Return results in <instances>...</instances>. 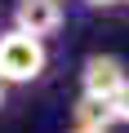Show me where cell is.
Instances as JSON below:
<instances>
[{
    "instance_id": "cell-3",
    "label": "cell",
    "mask_w": 129,
    "mask_h": 133,
    "mask_svg": "<svg viewBox=\"0 0 129 133\" xmlns=\"http://www.w3.org/2000/svg\"><path fill=\"white\" fill-rule=\"evenodd\" d=\"M125 80H129V76H125V62L111 58V53H94V58L85 62V76H80L85 98H94V102H111Z\"/></svg>"
},
{
    "instance_id": "cell-1",
    "label": "cell",
    "mask_w": 129,
    "mask_h": 133,
    "mask_svg": "<svg viewBox=\"0 0 129 133\" xmlns=\"http://www.w3.org/2000/svg\"><path fill=\"white\" fill-rule=\"evenodd\" d=\"M45 44L22 36V31H5L0 36V84H31L45 76Z\"/></svg>"
},
{
    "instance_id": "cell-6",
    "label": "cell",
    "mask_w": 129,
    "mask_h": 133,
    "mask_svg": "<svg viewBox=\"0 0 129 133\" xmlns=\"http://www.w3.org/2000/svg\"><path fill=\"white\" fill-rule=\"evenodd\" d=\"M85 5H94V9H107V5H120V0H85Z\"/></svg>"
},
{
    "instance_id": "cell-7",
    "label": "cell",
    "mask_w": 129,
    "mask_h": 133,
    "mask_svg": "<svg viewBox=\"0 0 129 133\" xmlns=\"http://www.w3.org/2000/svg\"><path fill=\"white\" fill-rule=\"evenodd\" d=\"M0 107H5V84H0Z\"/></svg>"
},
{
    "instance_id": "cell-4",
    "label": "cell",
    "mask_w": 129,
    "mask_h": 133,
    "mask_svg": "<svg viewBox=\"0 0 129 133\" xmlns=\"http://www.w3.org/2000/svg\"><path fill=\"white\" fill-rule=\"evenodd\" d=\"M116 120H111V107L107 102H94V98H80L76 102V129H89V133H107Z\"/></svg>"
},
{
    "instance_id": "cell-5",
    "label": "cell",
    "mask_w": 129,
    "mask_h": 133,
    "mask_svg": "<svg viewBox=\"0 0 129 133\" xmlns=\"http://www.w3.org/2000/svg\"><path fill=\"white\" fill-rule=\"evenodd\" d=\"M107 107H111V120H116V124H129V80L116 89V98H111Z\"/></svg>"
},
{
    "instance_id": "cell-2",
    "label": "cell",
    "mask_w": 129,
    "mask_h": 133,
    "mask_svg": "<svg viewBox=\"0 0 129 133\" xmlns=\"http://www.w3.org/2000/svg\"><path fill=\"white\" fill-rule=\"evenodd\" d=\"M62 27V0H18L14 5V31L45 40Z\"/></svg>"
},
{
    "instance_id": "cell-8",
    "label": "cell",
    "mask_w": 129,
    "mask_h": 133,
    "mask_svg": "<svg viewBox=\"0 0 129 133\" xmlns=\"http://www.w3.org/2000/svg\"><path fill=\"white\" fill-rule=\"evenodd\" d=\"M71 133H89V129H71Z\"/></svg>"
}]
</instances>
